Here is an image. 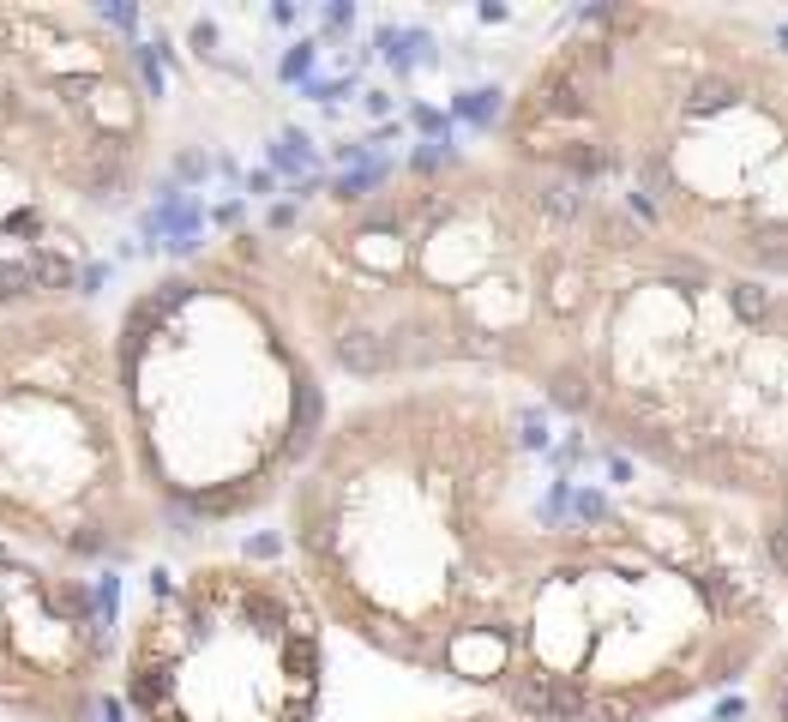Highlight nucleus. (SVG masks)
Wrapping results in <instances>:
<instances>
[{"label": "nucleus", "instance_id": "obj_1", "mask_svg": "<svg viewBox=\"0 0 788 722\" xmlns=\"http://www.w3.org/2000/svg\"><path fill=\"white\" fill-rule=\"evenodd\" d=\"M554 439L548 415L536 422L488 379H422L349 403L284 500L289 572L325 626L374 657L493 693L542 555L530 470Z\"/></svg>", "mask_w": 788, "mask_h": 722}, {"label": "nucleus", "instance_id": "obj_2", "mask_svg": "<svg viewBox=\"0 0 788 722\" xmlns=\"http://www.w3.org/2000/svg\"><path fill=\"white\" fill-rule=\"evenodd\" d=\"M633 223L493 157L403 175L349 211H301L272 241L325 379H505L542 391L578 349Z\"/></svg>", "mask_w": 788, "mask_h": 722}, {"label": "nucleus", "instance_id": "obj_3", "mask_svg": "<svg viewBox=\"0 0 788 722\" xmlns=\"http://www.w3.org/2000/svg\"><path fill=\"white\" fill-rule=\"evenodd\" d=\"M493 151L578 187L650 247L788 277V85L716 18L584 7L505 103Z\"/></svg>", "mask_w": 788, "mask_h": 722}, {"label": "nucleus", "instance_id": "obj_4", "mask_svg": "<svg viewBox=\"0 0 788 722\" xmlns=\"http://www.w3.org/2000/svg\"><path fill=\"white\" fill-rule=\"evenodd\" d=\"M548 464L572 488L512 608L505 717L656 722L771 657L776 602L747 518L638 470L590 476L596 439L572 422Z\"/></svg>", "mask_w": 788, "mask_h": 722}, {"label": "nucleus", "instance_id": "obj_5", "mask_svg": "<svg viewBox=\"0 0 788 722\" xmlns=\"http://www.w3.org/2000/svg\"><path fill=\"white\" fill-rule=\"evenodd\" d=\"M536 398L674 488L747 500L788 590V289L638 235Z\"/></svg>", "mask_w": 788, "mask_h": 722}, {"label": "nucleus", "instance_id": "obj_6", "mask_svg": "<svg viewBox=\"0 0 788 722\" xmlns=\"http://www.w3.org/2000/svg\"><path fill=\"white\" fill-rule=\"evenodd\" d=\"M133 470L175 536L289 500L332 391L259 229L157 271L109 325Z\"/></svg>", "mask_w": 788, "mask_h": 722}, {"label": "nucleus", "instance_id": "obj_7", "mask_svg": "<svg viewBox=\"0 0 788 722\" xmlns=\"http://www.w3.org/2000/svg\"><path fill=\"white\" fill-rule=\"evenodd\" d=\"M157 169V97L91 13L0 0V320L73 308Z\"/></svg>", "mask_w": 788, "mask_h": 722}, {"label": "nucleus", "instance_id": "obj_8", "mask_svg": "<svg viewBox=\"0 0 788 722\" xmlns=\"http://www.w3.org/2000/svg\"><path fill=\"white\" fill-rule=\"evenodd\" d=\"M163 530L133 470L109 325L91 308L0 320V536L54 567H127Z\"/></svg>", "mask_w": 788, "mask_h": 722}, {"label": "nucleus", "instance_id": "obj_9", "mask_svg": "<svg viewBox=\"0 0 788 722\" xmlns=\"http://www.w3.org/2000/svg\"><path fill=\"white\" fill-rule=\"evenodd\" d=\"M325 614L284 560L157 572L121 650L133 722H320Z\"/></svg>", "mask_w": 788, "mask_h": 722}, {"label": "nucleus", "instance_id": "obj_10", "mask_svg": "<svg viewBox=\"0 0 788 722\" xmlns=\"http://www.w3.org/2000/svg\"><path fill=\"white\" fill-rule=\"evenodd\" d=\"M115 657V578L0 536V710L18 722H91Z\"/></svg>", "mask_w": 788, "mask_h": 722}, {"label": "nucleus", "instance_id": "obj_11", "mask_svg": "<svg viewBox=\"0 0 788 722\" xmlns=\"http://www.w3.org/2000/svg\"><path fill=\"white\" fill-rule=\"evenodd\" d=\"M446 115H452V121H464V127L476 133V139H500V127H505V90H493V85L458 90Z\"/></svg>", "mask_w": 788, "mask_h": 722}, {"label": "nucleus", "instance_id": "obj_12", "mask_svg": "<svg viewBox=\"0 0 788 722\" xmlns=\"http://www.w3.org/2000/svg\"><path fill=\"white\" fill-rule=\"evenodd\" d=\"M272 175H289V187L320 175V151H313L308 133H296V127L277 133V145H272Z\"/></svg>", "mask_w": 788, "mask_h": 722}, {"label": "nucleus", "instance_id": "obj_13", "mask_svg": "<svg viewBox=\"0 0 788 722\" xmlns=\"http://www.w3.org/2000/svg\"><path fill=\"white\" fill-rule=\"evenodd\" d=\"M379 54H386L391 66H398V73H415V66H434L440 61V54H434V37H427V30H379Z\"/></svg>", "mask_w": 788, "mask_h": 722}, {"label": "nucleus", "instance_id": "obj_14", "mask_svg": "<svg viewBox=\"0 0 788 722\" xmlns=\"http://www.w3.org/2000/svg\"><path fill=\"white\" fill-rule=\"evenodd\" d=\"M313 66H320V37H301V42H289L277 78H284V85H313Z\"/></svg>", "mask_w": 788, "mask_h": 722}, {"label": "nucleus", "instance_id": "obj_15", "mask_svg": "<svg viewBox=\"0 0 788 722\" xmlns=\"http://www.w3.org/2000/svg\"><path fill=\"white\" fill-rule=\"evenodd\" d=\"M410 127L422 133V139H452V115H446V109H434V103H415L410 109Z\"/></svg>", "mask_w": 788, "mask_h": 722}, {"label": "nucleus", "instance_id": "obj_16", "mask_svg": "<svg viewBox=\"0 0 788 722\" xmlns=\"http://www.w3.org/2000/svg\"><path fill=\"white\" fill-rule=\"evenodd\" d=\"M247 199H277V175H272V169H253V175H247Z\"/></svg>", "mask_w": 788, "mask_h": 722}, {"label": "nucleus", "instance_id": "obj_17", "mask_svg": "<svg viewBox=\"0 0 788 722\" xmlns=\"http://www.w3.org/2000/svg\"><path fill=\"white\" fill-rule=\"evenodd\" d=\"M355 25V7H332V13H325V30H349Z\"/></svg>", "mask_w": 788, "mask_h": 722}, {"label": "nucleus", "instance_id": "obj_18", "mask_svg": "<svg viewBox=\"0 0 788 722\" xmlns=\"http://www.w3.org/2000/svg\"><path fill=\"white\" fill-rule=\"evenodd\" d=\"M362 103H367V115H391V97H386V90H362Z\"/></svg>", "mask_w": 788, "mask_h": 722}, {"label": "nucleus", "instance_id": "obj_19", "mask_svg": "<svg viewBox=\"0 0 788 722\" xmlns=\"http://www.w3.org/2000/svg\"><path fill=\"white\" fill-rule=\"evenodd\" d=\"M446 722H512L505 710H464V717H446Z\"/></svg>", "mask_w": 788, "mask_h": 722}]
</instances>
